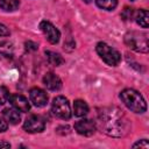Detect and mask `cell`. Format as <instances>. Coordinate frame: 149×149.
<instances>
[{"label": "cell", "instance_id": "cell-1", "mask_svg": "<svg viewBox=\"0 0 149 149\" xmlns=\"http://www.w3.org/2000/svg\"><path fill=\"white\" fill-rule=\"evenodd\" d=\"M98 127L108 136L123 137L130 129V123L126 114L115 106L104 107L98 113Z\"/></svg>", "mask_w": 149, "mask_h": 149}, {"label": "cell", "instance_id": "cell-2", "mask_svg": "<svg viewBox=\"0 0 149 149\" xmlns=\"http://www.w3.org/2000/svg\"><path fill=\"white\" fill-rule=\"evenodd\" d=\"M122 102L135 113H144L147 111V104L140 92L133 88H126L120 93Z\"/></svg>", "mask_w": 149, "mask_h": 149}, {"label": "cell", "instance_id": "cell-3", "mask_svg": "<svg viewBox=\"0 0 149 149\" xmlns=\"http://www.w3.org/2000/svg\"><path fill=\"white\" fill-rule=\"evenodd\" d=\"M126 44L139 52H147L148 51V35L146 33L140 31H129L125 35Z\"/></svg>", "mask_w": 149, "mask_h": 149}, {"label": "cell", "instance_id": "cell-4", "mask_svg": "<svg viewBox=\"0 0 149 149\" xmlns=\"http://www.w3.org/2000/svg\"><path fill=\"white\" fill-rule=\"evenodd\" d=\"M95 50L98 52V55L100 56V58L108 65L111 66H115L120 63L121 61V55L118 50H115L114 48L109 47L107 43L105 42H99L95 47Z\"/></svg>", "mask_w": 149, "mask_h": 149}, {"label": "cell", "instance_id": "cell-5", "mask_svg": "<svg viewBox=\"0 0 149 149\" xmlns=\"http://www.w3.org/2000/svg\"><path fill=\"white\" fill-rule=\"evenodd\" d=\"M51 112L58 119L69 120L71 118V108L69 100L63 95L56 97L51 104Z\"/></svg>", "mask_w": 149, "mask_h": 149}, {"label": "cell", "instance_id": "cell-6", "mask_svg": "<svg viewBox=\"0 0 149 149\" xmlns=\"http://www.w3.org/2000/svg\"><path fill=\"white\" fill-rule=\"evenodd\" d=\"M23 128L27 133H41L44 130L45 128V122H44V119L41 116V115H36V114H33V115H29L24 123H23Z\"/></svg>", "mask_w": 149, "mask_h": 149}, {"label": "cell", "instance_id": "cell-7", "mask_svg": "<svg viewBox=\"0 0 149 149\" xmlns=\"http://www.w3.org/2000/svg\"><path fill=\"white\" fill-rule=\"evenodd\" d=\"M40 28L44 33V35L47 36V40L51 44L58 43L59 37H61V33H59V30L51 22H49V21H42L40 23Z\"/></svg>", "mask_w": 149, "mask_h": 149}, {"label": "cell", "instance_id": "cell-8", "mask_svg": "<svg viewBox=\"0 0 149 149\" xmlns=\"http://www.w3.org/2000/svg\"><path fill=\"white\" fill-rule=\"evenodd\" d=\"M74 129L80 135L91 136L92 134H94V132L97 129V125L94 121H92L90 119H81L74 123Z\"/></svg>", "mask_w": 149, "mask_h": 149}, {"label": "cell", "instance_id": "cell-9", "mask_svg": "<svg viewBox=\"0 0 149 149\" xmlns=\"http://www.w3.org/2000/svg\"><path fill=\"white\" fill-rule=\"evenodd\" d=\"M29 99L36 107H44L48 102V94L40 87H33L29 91Z\"/></svg>", "mask_w": 149, "mask_h": 149}, {"label": "cell", "instance_id": "cell-10", "mask_svg": "<svg viewBox=\"0 0 149 149\" xmlns=\"http://www.w3.org/2000/svg\"><path fill=\"white\" fill-rule=\"evenodd\" d=\"M9 102L15 109H17L20 112L26 113L30 109V104H29L28 99L22 94H12V95H9Z\"/></svg>", "mask_w": 149, "mask_h": 149}, {"label": "cell", "instance_id": "cell-11", "mask_svg": "<svg viewBox=\"0 0 149 149\" xmlns=\"http://www.w3.org/2000/svg\"><path fill=\"white\" fill-rule=\"evenodd\" d=\"M43 84L50 91H58L62 87V80L59 79L58 76H56L52 72H48L43 77Z\"/></svg>", "mask_w": 149, "mask_h": 149}, {"label": "cell", "instance_id": "cell-12", "mask_svg": "<svg viewBox=\"0 0 149 149\" xmlns=\"http://www.w3.org/2000/svg\"><path fill=\"white\" fill-rule=\"evenodd\" d=\"M2 115L5 118V120L12 125H17L21 120V116H20V113L17 109L15 108H5L2 111Z\"/></svg>", "mask_w": 149, "mask_h": 149}, {"label": "cell", "instance_id": "cell-13", "mask_svg": "<svg viewBox=\"0 0 149 149\" xmlns=\"http://www.w3.org/2000/svg\"><path fill=\"white\" fill-rule=\"evenodd\" d=\"M134 19H135V21H136V23L139 26H141L142 28H148V26H149V14H148V10L139 9L134 14Z\"/></svg>", "mask_w": 149, "mask_h": 149}, {"label": "cell", "instance_id": "cell-14", "mask_svg": "<svg viewBox=\"0 0 149 149\" xmlns=\"http://www.w3.org/2000/svg\"><path fill=\"white\" fill-rule=\"evenodd\" d=\"M73 113H74L76 116H79V118L85 116L88 113V106H87V104L84 100H80V99L76 100L73 102Z\"/></svg>", "mask_w": 149, "mask_h": 149}, {"label": "cell", "instance_id": "cell-15", "mask_svg": "<svg viewBox=\"0 0 149 149\" xmlns=\"http://www.w3.org/2000/svg\"><path fill=\"white\" fill-rule=\"evenodd\" d=\"M45 56H47V61H48V63H49L50 65L59 66L61 64L64 63L63 57H62L59 54H57V52H54V51L48 50V51H45Z\"/></svg>", "mask_w": 149, "mask_h": 149}, {"label": "cell", "instance_id": "cell-16", "mask_svg": "<svg viewBox=\"0 0 149 149\" xmlns=\"http://www.w3.org/2000/svg\"><path fill=\"white\" fill-rule=\"evenodd\" d=\"M19 0H0V8L5 12H13L19 8Z\"/></svg>", "mask_w": 149, "mask_h": 149}, {"label": "cell", "instance_id": "cell-17", "mask_svg": "<svg viewBox=\"0 0 149 149\" xmlns=\"http://www.w3.org/2000/svg\"><path fill=\"white\" fill-rule=\"evenodd\" d=\"M98 7H100L101 9L105 10H112L116 7L118 5V0H95Z\"/></svg>", "mask_w": 149, "mask_h": 149}, {"label": "cell", "instance_id": "cell-18", "mask_svg": "<svg viewBox=\"0 0 149 149\" xmlns=\"http://www.w3.org/2000/svg\"><path fill=\"white\" fill-rule=\"evenodd\" d=\"M9 100V91L6 86H0V106Z\"/></svg>", "mask_w": 149, "mask_h": 149}, {"label": "cell", "instance_id": "cell-19", "mask_svg": "<svg viewBox=\"0 0 149 149\" xmlns=\"http://www.w3.org/2000/svg\"><path fill=\"white\" fill-rule=\"evenodd\" d=\"M12 51H13V47H12L10 43H8V42H2V43L0 44V52H1L2 55L9 56V55H12Z\"/></svg>", "mask_w": 149, "mask_h": 149}, {"label": "cell", "instance_id": "cell-20", "mask_svg": "<svg viewBox=\"0 0 149 149\" xmlns=\"http://www.w3.org/2000/svg\"><path fill=\"white\" fill-rule=\"evenodd\" d=\"M134 9L129 8V7H125V9L121 13V16L123 17V20H132V17H134Z\"/></svg>", "mask_w": 149, "mask_h": 149}, {"label": "cell", "instance_id": "cell-21", "mask_svg": "<svg viewBox=\"0 0 149 149\" xmlns=\"http://www.w3.org/2000/svg\"><path fill=\"white\" fill-rule=\"evenodd\" d=\"M137 147H140V148H148L149 147V143H148V141L147 140H141V141H137L136 143H134L133 144V148H137Z\"/></svg>", "mask_w": 149, "mask_h": 149}, {"label": "cell", "instance_id": "cell-22", "mask_svg": "<svg viewBox=\"0 0 149 149\" xmlns=\"http://www.w3.org/2000/svg\"><path fill=\"white\" fill-rule=\"evenodd\" d=\"M8 35H9L8 28H7L5 24L0 23V37H1V36H8Z\"/></svg>", "mask_w": 149, "mask_h": 149}, {"label": "cell", "instance_id": "cell-23", "mask_svg": "<svg viewBox=\"0 0 149 149\" xmlns=\"http://www.w3.org/2000/svg\"><path fill=\"white\" fill-rule=\"evenodd\" d=\"M26 48H27V50H36L37 44L31 42V41H28V42H26Z\"/></svg>", "mask_w": 149, "mask_h": 149}, {"label": "cell", "instance_id": "cell-24", "mask_svg": "<svg viewBox=\"0 0 149 149\" xmlns=\"http://www.w3.org/2000/svg\"><path fill=\"white\" fill-rule=\"evenodd\" d=\"M7 127H8L7 122H6L2 118H0V133H2V132H5V130H7Z\"/></svg>", "mask_w": 149, "mask_h": 149}, {"label": "cell", "instance_id": "cell-25", "mask_svg": "<svg viewBox=\"0 0 149 149\" xmlns=\"http://www.w3.org/2000/svg\"><path fill=\"white\" fill-rule=\"evenodd\" d=\"M10 144L8 142H5V141H0V148H9Z\"/></svg>", "mask_w": 149, "mask_h": 149}, {"label": "cell", "instance_id": "cell-26", "mask_svg": "<svg viewBox=\"0 0 149 149\" xmlns=\"http://www.w3.org/2000/svg\"><path fill=\"white\" fill-rule=\"evenodd\" d=\"M84 1H85V2H86V3H88V2H91V1H92V0H84Z\"/></svg>", "mask_w": 149, "mask_h": 149}]
</instances>
